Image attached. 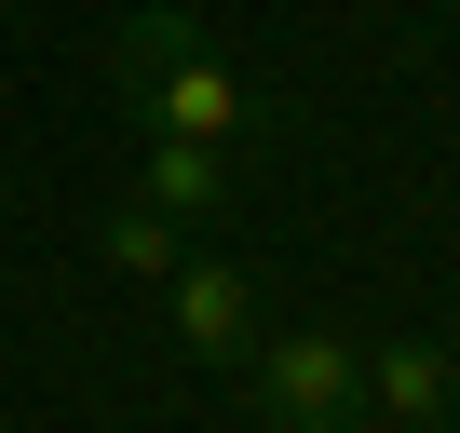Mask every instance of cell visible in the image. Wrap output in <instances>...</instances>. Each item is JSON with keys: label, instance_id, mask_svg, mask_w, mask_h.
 Wrapping results in <instances>:
<instances>
[{"label": "cell", "instance_id": "6da1fadb", "mask_svg": "<svg viewBox=\"0 0 460 433\" xmlns=\"http://www.w3.org/2000/svg\"><path fill=\"white\" fill-rule=\"evenodd\" d=\"M109 82L136 95L149 136H203V149H244L258 136V82L203 55V14H176V0H136V14L109 28Z\"/></svg>", "mask_w": 460, "mask_h": 433}, {"label": "cell", "instance_id": "7a4b0ae2", "mask_svg": "<svg viewBox=\"0 0 460 433\" xmlns=\"http://www.w3.org/2000/svg\"><path fill=\"white\" fill-rule=\"evenodd\" d=\"M230 379H244V406L271 433H352L366 420V339H339V325H258Z\"/></svg>", "mask_w": 460, "mask_h": 433}, {"label": "cell", "instance_id": "3957f363", "mask_svg": "<svg viewBox=\"0 0 460 433\" xmlns=\"http://www.w3.org/2000/svg\"><path fill=\"white\" fill-rule=\"evenodd\" d=\"M163 285H176V352L190 366H244V339L271 325V298H258L244 258H176Z\"/></svg>", "mask_w": 460, "mask_h": 433}, {"label": "cell", "instance_id": "277c9868", "mask_svg": "<svg viewBox=\"0 0 460 433\" xmlns=\"http://www.w3.org/2000/svg\"><path fill=\"white\" fill-rule=\"evenodd\" d=\"M176 231H203V216H230V149H203V136H149V176H136Z\"/></svg>", "mask_w": 460, "mask_h": 433}, {"label": "cell", "instance_id": "5b68a950", "mask_svg": "<svg viewBox=\"0 0 460 433\" xmlns=\"http://www.w3.org/2000/svg\"><path fill=\"white\" fill-rule=\"evenodd\" d=\"M460 393V366L433 352V339H393V352H366V420H433Z\"/></svg>", "mask_w": 460, "mask_h": 433}, {"label": "cell", "instance_id": "8992f818", "mask_svg": "<svg viewBox=\"0 0 460 433\" xmlns=\"http://www.w3.org/2000/svg\"><path fill=\"white\" fill-rule=\"evenodd\" d=\"M95 258H109V271H136V285H163V271L190 258V231H176V216L136 190V203H109V216H95Z\"/></svg>", "mask_w": 460, "mask_h": 433}, {"label": "cell", "instance_id": "52a82bcc", "mask_svg": "<svg viewBox=\"0 0 460 433\" xmlns=\"http://www.w3.org/2000/svg\"><path fill=\"white\" fill-rule=\"evenodd\" d=\"M379 433H460V420H447V406H433V420H379Z\"/></svg>", "mask_w": 460, "mask_h": 433}]
</instances>
